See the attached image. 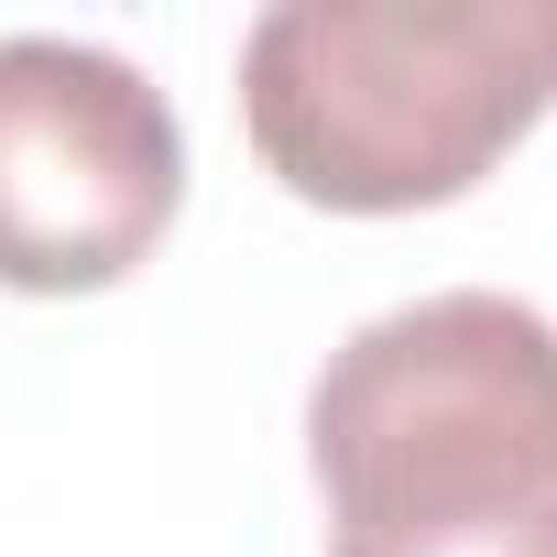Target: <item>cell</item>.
Instances as JSON below:
<instances>
[{
  "instance_id": "cell-1",
  "label": "cell",
  "mask_w": 557,
  "mask_h": 557,
  "mask_svg": "<svg viewBox=\"0 0 557 557\" xmlns=\"http://www.w3.org/2000/svg\"><path fill=\"white\" fill-rule=\"evenodd\" d=\"M329 557H557V329L524 296H416L307 394Z\"/></svg>"
},
{
  "instance_id": "cell-2",
  "label": "cell",
  "mask_w": 557,
  "mask_h": 557,
  "mask_svg": "<svg viewBox=\"0 0 557 557\" xmlns=\"http://www.w3.org/2000/svg\"><path fill=\"white\" fill-rule=\"evenodd\" d=\"M557 110V0H273L240 34L251 153L307 208L394 219Z\"/></svg>"
},
{
  "instance_id": "cell-3",
  "label": "cell",
  "mask_w": 557,
  "mask_h": 557,
  "mask_svg": "<svg viewBox=\"0 0 557 557\" xmlns=\"http://www.w3.org/2000/svg\"><path fill=\"white\" fill-rule=\"evenodd\" d=\"M186 132L164 88L66 34H0V285L99 296L164 240Z\"/></svg>"
}]
</instances>
